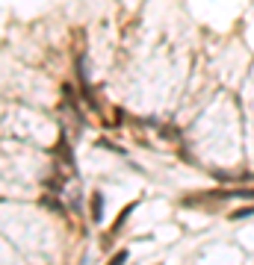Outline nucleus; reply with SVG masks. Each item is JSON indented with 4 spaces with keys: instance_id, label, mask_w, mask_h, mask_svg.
<instances>
[{
    "instance_id": "nucleus-1",
    "label": "nucleus",
    "mask_w": 254,
    "mask_h": 265,
    "mask_svg": "<svg viewBox=\"0 0 254 265\" xmlns=\"http://www.w3.org/2000/svg\"><path fill=\"white\" fill-rule=\"evenodd\" d=\"M249 215H254V209H237L234 212V218H249Z\"/></svg>"
}]
</instances>
